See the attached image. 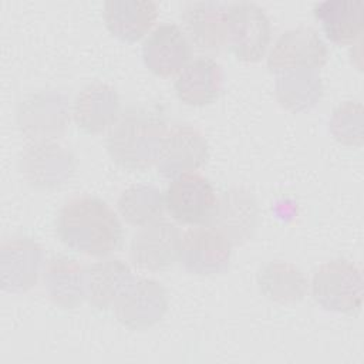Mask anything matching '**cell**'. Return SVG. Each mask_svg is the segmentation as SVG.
Listing matches in <instances>:
<instances>
[{
	"label": "cell",
	"mask_w": 364,
	"mask_h": 364,
	"mask_svg": "<svg viewBox=\"0 0 364 364\" xmlns=\"http://www.w3.org/2000/svg\"><path fill=\"white\" fill-rule=\"evenodd\" d=\"M55 229L67 247L94 257L108 256L122 242V225L117 213L92 195L68 199L58 210Z\"/></svg>",
	"instance_id": "cell-1"
},
{
	"label": "cell",
	"mask_w": 364,
	"mask_h": 364,
	"mask_svg": "<svg viewBox=\"0 0 364 364\" xmlns=\"http://www.w3.org/2000/svg\"><path fill=\"white\" fill-rule=\"evenodd\" d=\"M166 132L168 127L161 114L132 107L121 112L109 127L107 152L127 171H145L156 164Z\"/></svg>",
	"instance_id": "cell-2"
},
{
	"label": "cell",
	"mask_w": 364,
	"mask_h": 364,
	"mask_svg": "<svg viewBox=\"0 0 364 364\" xmlns=\"http://www.w3.org/2000/svg\"><path fill=\"white\" fill-rule=\"evenodd\" d=\"M313 299L326 310L355 314L363 304V274L360 267L347 259L323 263L313 274Z\"/></svg>",
	"instance_id": "cell-3"
},
{
	"label": "cell",
	"mask_w": 364,
	"mask_h": 364,
	"mask_svg": "<svg viewBox=\"0 0 364 364\" xmlns=\"http://www.w3.org/2000/svg\"><path fill=\"white\" fill-rule=\"evenodd\" d=\"M16 122L21 134L34 142L54 141L63 136L68 128V98L57 90L31 92L18 102Z\"/></svg>",
	"instance_id": "cell-4"
},
{
	"label": "cell",
	"mask_w": 364,
	"mask_h": 364,
	"mask_svg": "<svg viewBox=\"0 0 364 364\" xmlns=\"http://www.w3.org/2000/svg\"><path fill=\"white\" fill-rule=\"evenodd\" d=\"M226 26V44L237 60L252 63L266 54L272 27L263 7L253 1L228 4Z\"/></svg>",
	"instance_id": "cell-5"
},
{
	"label": "cell",
	"mask_w": 364,
	"mask_h": 364,
	"mask_svg": "<svg viewBox=\"0 0 364 364\" xmlns=\"http://www.w3.org/2000/svg\"><path fill=\"white\" fill-rule=\"evenodd\" d=\"M18 169L30 186L54 189L73 176L75 158L70 149L55 141H37L23 151Z\"/></svg>",
	"instance_id": "cell-6"
},
{
	"label": "cell",
	"mask_w": 364,
	"mask_h": 364,
	"mask_svg": "<svg viewBox=\"0 0 364 364\" xmlns=\"http://www.w3.org/2000/svg\"><path fill=\"white\" fill-rule=\"evenodd\" d=\"M216 198L212 182L198 172H186L173 178L164 195L168 213L186 225L208 223Z\"/></svg>",
	"instance_id": "cell-7"
},
{
	"label": "cell",
	"mask_w": 364,
	"mask_h": 364,
	"mask_svg": "<svg viewBox=\"0 0 364 364\" xmlns=\"http://www.w3.org/2000/svg\"><path fill=\"white\" fill-rule=\"evenodd\" d=\"M259 215L255 195L246 188L233 186L216 198L208 225L220 232L232 245H243L255 236Z\"/></svg>",
	"instance_id": "cell-8"
},
{
	"label": "cell",
	"mask_w": 364,
	"mask_h": 364,
	"mask_svg": "<svg viewBox=\"0 0 364 364\" xmlns=\"http://www.w3.org/2000/svg\"><path fill=\"white\" fill-rule=\"evenodd\" d=\"M327 58V44L314 28L294 27L276 40L267 57V67L274 74L300 68L318 70Z\"/></svg>",
	"instance_id": "cell-9"
},
{
	"label": "cell",
	"mask_w": 364,
	"mask_h": 364,
	"mask_svg": "<svg viewBox=\"0 0 364 364\" xmlns=\"http://www.w3.org/2000/svg\"><path fill=\"white\" fill-rule=\"evenodd\" d=\"M169 307L166 289L154 279H138L114 304L117 320L129 330H148L162 320Z\"/></svg>",
	"instance_id": "cell-10"
},
{
	"label": "cell",
	"mask_w": 364,
	"mask_h": 364,
	"mask_svg": "<svg viewBox=\"0 0 364 364\" xmlns=\"http://www.w3.org/2000/svg\"><path fill=\"white\" fill-rule=\"evenodd\" d=\"M43 247L28 236H11L0 245V284L7 293H24L38 280Z\"/></svg>",
	"instance_id": "cell-11"
},
{
	"label": "cell",
	"mask_w": 364,
	"mask_h": 364,
	"mask_svg": "<svg viewBox=\"0 0 364 364\" xmlns=\"http://www.w3.org/2000/svg\"><path fill=\"white\" fill-rule=\"evenodd\" d=\"M181 240V230L172 222L158 219L141 226L129 243L131 262L151 272L168 269L179 259Z\"/></svg>",
	"instance_id": "cell-12"
},
{
	"label": "cell",
	"mask_w": 364,
	"mask_h": 364,
	"mask_svg": "<svg viewBox=\"0 0 364 364\" xmlns=\"http://www.w3.org/2000/svg\"><path fill=\"white\" fill-rule=\"evenodd\" d=\"M209 159V145L205 135L192 125H175L168 129L156 161L158 173L173 179L186 172H195Z\"/></svg>",
	"instance_id": "cell-13"
},
{
	"label": "cell",
	"mask_w": 364,
	"mask_h": 364,
	"mask_svg": "<svg viewBox=\"0 0 364 364\" xmlns=\"http://www.w3.org/2000/svg\"><path fill=\"white\" fill-rule=\"evenodd\" d=\"M232 246L220 232L210 226L193 228L182 235L178 260L189 273L219 274L230 263Z\"/></svg>",
	"instance_id": "cell-14"
},
{
	"label": "cell",
	"mask_w": 364,
	"mask_h": 364,
	"mask_svg": "<svg viewBox=\"0 0 364 364\" xmlns=\"http://www.w3.org/2000/svg\"><path fill=\"white\" fill-rule=\"evenodd\" d=\"M142 58L146 68L159 77L179 73L191 58V43L175 23L159 24L142 44Z\"/></svg>",
	"instance_id": "cell-15"
},
{
	"label": "cell",
	"mask_w": 364,
	"mask_h": 364,
	"mask_svg": "<svg viewBox=\"0 0 364 364\" xmlns=\"http://www.w3.org/2000/svg\"><path fill=\"white\" fill-rule=\"evenodd\" d=\"M228 4L220 1H191L185 4L181 20L191 46L202 51H218L228 40Z\"/></svg>",
	"instance_id": "cell-16"
},
{
	"label": "cell",
	"mask_w": 364,
	"mask_h": 364,
	"mask_svg": "<svg viewBox=\"0 0 364 364\" xmlns=\"http://www.w3.org/2000/svg\"><path fill=\"white\" fill-rule=\"evenodd\" d=\"M119 95L117 90L101 81H94L78 91L73 102L75 125L87 134H100L119 117Z\"/></svg>",
	"instance_id": "cell-17"
},
{
	"label": "cell",
	"mask_w": 364,
	"mask_h": 364,
	"mask_svg": "<svg viewBox=\"0 0 364 364\" xmlns=\"http://www.w3.org/2000/svg\"><path fill=\"white\" fill-rule=\"evenodd\" d=\"M173 88L176 97L186 105H209L223 90L222 65L210 57L193 58L178 73Z\"/></svg>",
	"instance_id": "cell-18"
},
{
	"label": "cell",
	"mask_w": 364,
	"mask_h": 364,
	"mask_svg": "<svg viewBox=\"0 0 364 364\" xmlns=\"http://www.w3.org/2000/svg\"><path fill=\"white\" fill-rule=\"evenodd\" d=\"M48 299L60 309L71 310L87 299L85 267L67 255L51 256L43 270Z\"/></svg>",
	"instance_id": "cell-19"
},
{
	"label": "cell",
	"mask_w": 364,
	"mask_h": 364,
	"mask_svg": "<svg viewBox=\"0 0 364 364\" xmlns=\"http://www.w3.org/2000/svg\"><path fill=\"white\" fill-rule=\"evenodd\" d=\"M135 282L129 266L119 259L98 260L85 267L87 300L97 310L114 307Z\"/></svg>",
	"instance_id": "cell-20"
},
{
	"label": "cell",
	"mask_w": 364,
	"mask_h": 364,
	"mask_svg": "<svg viewBox=\"0 0 364 364\" xmlns=\"http://www.w3.org/2000/svg\"><path fill=\"white\" fill-rule=\"evenodd\" d=\"M102 16L107 28L115 37L136 41L154 26L158 6L152 0H107Z\"/></svg>",
	"instance_id": "cell-21"
},
{
	"label": "cell",
	"mask_w": 364,
	"mask_h": 364,
	"mask_svg": "<svg viewBox=\"0 0 364 364\" xmlns=\"http://www.w3.org/2000/svg\"><path fill=\"white\" fill-rule=\"evenodd\" d=\"M313 13L326 36L336 44L354 43L363 33L364 4L361 0H326L314 4Z\"/></svg>",
	"instance_id": "cell-22"
},
{
	"label": "cell",
	"mask_w": 364,
	"mask_h": 364,
	"mask_svg": "<svg viewBox=\"0 0 364 364\" xmlns=\"http://www.w3.org/2000/svg\"><path fill=\"white\" fill-rule=\"evenodd\" d=\"M260 293L276 303L291 304L304 299L309 282L300 267L290 262L272 260L257 272Z\"/></svg>",
	"instance_id": "cell-23"
},
{
	"label": "cell",
	"mask_w": 364,
	"mask_h": 364,
	"mask_svg": "<svg viewBox=\"0 0 364 364\" xmlns=\"http://www.w3.org/2000/svg\"><path fill=\"white\" fill-rule=\"evenodd\" d=\"M276 75V98L283 108L291 112L309 111L323 97L324 87L318 70L300 68Z\"/></svg>",
	"instance_id": "cell-24"
},
{
	"label": "cell",
	"mask_w": 364,
	"mask_h": 364,
	"mask_svg": "<svg viewBox=\"0 0 364 364\" xmlns=\"http://www.w3.org/2000/svg\"><path fill=\"white\" fill-rule=\"evenodd\" d=\"M164 208V193L154 185H132L122 191L117 200L119 215L132 226H145L158 220Z\"/></svg>",
	"instance_id": "cell-25"
},
{
	"label": "cell",
	"mask_w": 364,
	"mask_h": 364,
	"mask_svg": "<svg viewBox=\"0 0 364 364\" xmlns=\"http://www.w3.org/2000/svg\"><path fill=\"white\" fill-rule=\"evenodd\" d=\"M328 129L336 141L347 146H361L363 135V105L360 101H344L334 108Z\"/></svg>",
	"instance_id": "cell-26"
}]
</instances>
